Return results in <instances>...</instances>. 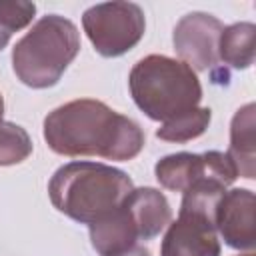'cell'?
I'll return each mask as SVG.
<instances>
[{"instance_id": "cell-1", "label": "cell", "mask_w": 256, "mask_h": 256, "mask_svg": "<svg viewBox=\"0 0 256 256\" xmlns=\"http://www.w3.org/2000/svg\"><path fill=\"white\" fill-rule=\"evenodd\" d=\"M44 140L60 156H98L126 162L146 144L140 124L94 98L66 102L44 118Z\"/></svg>"}, {"instance_id": "cell-2", "label": "cell", "mask_w": 256, "mask_h": 256, "mask_svg": "<svg viewBox=\"0 0 256 256\" xmlns=\"http://www.w3.org/2000/svg\"><path fill=\"white\" fill-rule=\"evenodd\" d=\"M132 190L134 182L124 170L88 160L60 166L48 182L52 206L88 226L112 214Z\"/></svg>"}, {"instance_id": "cell-3", "label": "cell", "mask_w": 256, "mask_h": 256, "mask_svg": "<svg viewBox=\"0 0 256 256\" xmlns=\"http://www.w3.org/2000/svg\"><path fill=\"white\" fill-rule=\"evenodd\" d=\"M134 104L160 124L198 108L202 86L196 72L182 60L150 54L138 60L128 76Z\"/></svg>"}, {"instance_id": "cell-4", "label": "cell", "mask_w": 256, "mask_h": 256, "mask_svg": "<svg viewBox=\"0 0 256 256\" xmlns=\"http://www.w3.org/2000/svg\"><path fill=\"white\" fill-rule=\"evenodd\" d=\"M78 50L76 24L60 14H46L12 48V70L30 88H50L58 84Z\"/></svg>"}, {"instance_id": "cell-5", "label": "cell", "mask_w": 256, "mask_h": 256, "mask_svg": "<svg viewBox=\"0 0 256 256\" xmlns=\"http://www.w3.org/2000/svg\"><path fill=\"white\" fill-rule=\"evenodd\" d=\"M82 28L100 56L118 58L142 40L146 18L134 2H102L82 14Z\"/></svg>"}, {"instance_id": "cell-6", "label": "cell", "mask_w": 256, "mask_h": 256, "mask_svg": "<svg viewBox=\"0 0 256 256\" xmlns=\"http://www.w3.org/2000/svg\"><path fill=\"white\" fill-rule=\"evenodd\" d=\"M156 180L166 190L184 192L196 182H218L228 188L236 178V166L226 152L210 150L204 154L178 152L160 158L154 166Z\"/></svg>"}, {"instance_id": "cell-7", "label": "cell", "mask_w": 256, "mask_h": 256, "mask_svg": "<svg viewBox=\"0 0 256 256\" xmlns=\"http://www.w3.org/2000/svg\"><path fill=\"white\" fill-rule=\"evenodd\" d=\"M224 24L206 12H190L182 16L174 26V50L192 70L218 72V42Z\"/></svg>"}, {"instance_id": "cell-8", "label": "cell", "mask_w": 256, "mask_h": 256, "mask_svg": "<svg viewBox=\"0 0 256 256\" xmlns=\"http://www.w3.org/2000/svg\"><path fill=\"white\" fill-rule=\"evenodd\" d=\"M220 252L214 212L198 208H180L160 244V256H220Z\"/></svg>"}, {"instance_id": "cell-9", "label": "cell", "mask_w": 256, "mask_h": 256, "mask_svg": "<svg viewBox=\"0 0 256 256\" xmlns=\"http://www.w3.org/2000/svg\"><path fill=\"white\" fill-rule=\"evenodd\" d=\"M254 210L256 198L248 188H232L220 196L214 210V226L230 248L240 252L254 250Z\"/></svg>"}, {"instance_id": "cell-10", "label": "cell", "mask_w": 256, "mask_h": 256, "mask_svg": "<svg viewBox=\"0 0 256 256\" xmlns=\"http://www.w3.org/2000/svg\"><path fill=\"white\" fill-rule=\"evenodd\" d=\"M122 206L130 214L140 240L156 238L172 220V208L166 196L160 190L150 188V186L134 188L126 196Z\"/></svg>"}, {"instance_id": "cell-11", "label": "cell", "mask_w": 256, "mask_h": 256, "mask_svg": "<svg viewBox=\"0 0 256 256\" xmlns=\"http://www.w3.org/2000/svg\"><path fill=\"white\" fill-rule=\"evenodd\" d=\"M138 240L136 226L122 204L112 214L90 224V242L98 256H118L136 246Z\"/></svg>"}, {"instance_id": "cell-12", "label": "cell", "mask_w": 256, "mask_h": 256, "mask_svg": "<svg viewBox=\"0 0 256 256\" xmlns=\"http://www.w3.org/2000/svg\"><path fill=\"white\" fill-rule=\"evenodd\" d=\"M254 110L252 102L236 110L230 124V148L228 156L232 158L238 176L252 180L256 176V138H254Z\"/></svg>"}, {"instance_id": "cell-13", "label": "cell", "mask_w": 256, "mask_h": 256, "mask_svg": "<svg viewBox=\"0 0 256 256\" xmlns=\"http://www.w3.org/2000/svg\"><path fill=\"white\" fill-rule=\"evenodd\" d=\"M254 36L256 26L252 22H236L222 30L218 42V58L220 62L246 70L254 64Z\"/></svg>"}, {"instance_id": "cell-14", "label": "cell", "mask_w": 256, "mask_h": 256, "mask_svg": "<svg viewBox=\"0 0 256 256\" xmlns=\"http://www.w3.org/2000/svg\"><path fill=\"white\" fill-rule=\"evenodd\" d=\"M212 110L210 108H194L192 112H186L174 120H168L160 124L156 130V138L166 140V142H188L198 136H202L210 124Z\"/></svg>"}, {"instance_id": "cell-15", "label": "cell", "mask_w": 256, "mask_h": 256, "mask_svg": "<svg viewBox=\"0 0 256 256\" xmlns=\"http://www.w3.org/2000/svg\"><path fill=\"white\" fill-rule=\"evenodd\" d=\"M32 154V140L28 132L14 122H0V166L24 162Z\"/></svg>"}, {"instance_id": "cell-16", "label": "cell", "mask_w": 256, "mask_h": 256, "mask_svg": "<svg viewBox=\"0 0 256 256\" xmlns=\"http://www.w3.org/2000/svg\"><path fill=\"white\" fill-rule=\"evenodd\" d=\"M36 14L34 2H0V52L10 42L12 34L26 28Z\"/></svg>"}, {"instance_id": "cell-17", "label": "cell", "mask_w": 256, "mask_h": 256, "mask_svg": "<svg viewBox=\"0 0 256 256\" xmlns=\"http://www.w3.org/2000/svg\"><path fill=\"white\" fill-rule=\"evenodd\" d=\"M118 256H152V254H150L148 248L136 244V246H132L130 250H126V252H122V254H118Z\"/></svg>"}, {"instance_id": "cell-18", "label": "cell", "mask_w": 256, "mask_h": 256, "mask_svg": "<svg viewBox=\"0 0 256 256\" xmlns=\"http://www.w3.org/2000/svg\"><path fill=\"white\" fill-rule=\"evenodd\" d=\"M2 116H4V100H2V94H0V122H2Z\"/></svg>"}, {"instance_id": "cell-19", "label": "cell", "mask_w": 256, "mask_h": 256, "mask_svg": "<svg viewBox=\"0 0 256 256\" xmlns=\"http://www.w3.org/2000/svg\"><path fill=\"white\" fill-rule=\"evenodd\" d=\"M240 256H254V252H246V254H240Z\"/></svg>"}]
</instances>
